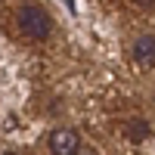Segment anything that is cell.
Segmentation results:
<instances>
[{
	"instance_id": "obj_3",
	"label": "cell",
	"mask_w": 155,
	"mask_h": 155,
	"mask_svg": "<svg viewBox=\"0 0 155 155\" xmlns=\"http://www.w3.org/2000/svg\"><path fill=\"white\" fill-rule=\"evenodd\" d=\"M130 56H134L137 65L152 68V65H155V34H143V37H137V41H134V50H130Z\"/></svg>"
},
{
	"instance_id": "obj_2",
	"label": "cell",
	"mask_w": 155,
	"mask_h": 155,
	"mask_svg": "<svg viewBox=\"0 0 155 155\" xmlns=\"http://www.w3.org/2000/svg\"><path fill=\"white\" fill-rule=\"evenodd\" d=\"M81 134L71 130V127H56L53 134H50V152L53 155H74L81 149Z\"/></svg>"
},
{
	"instance_id": "obj_5",
	"label": "cell",
	"mask_w": 155,
	"mask_h": 155,
	"mask_svg": "<svg viewBox=\"0 0 155 155\" xmlns=\"http://www.w3.org/2000/svg\"><path fill=\"white\" fill-rule=\"evenodd\" d=\"M74 155H99V152H96V149H90V146H81Z\"/></svg>"
},
{
	"instance_id": "obj_6",
	"label": "cell",
	"mask_w": 155,
	"mask_h": 155,
	"mask_svg": "<svg viewBox=\"0 0 155 155\" xmlns=\"http://www.w3.org/2000/svg\"><path fill=\"white\" fill-rule=\"evenodd\" d=\"M3 155H19V152H3Z\"/></svg>"
},
{
	"instance_id": "obj_1",
	"label": "cell",
	"mask_w": 155,
	"mask_h": 155,
	"mask_svg": "<svg viewBox=\"0 0 155 155\" xmlns=\"http://www.w3.org/2000/svg\"><path fill=\"white\" fill-rule=\"evenodd\" d=\"M19 28L25 37H31V41H47L50 31H53V22H50L47 9L34 6V3H25L19 9Z\"/></svg>"
},
{
	"instance_id": "obj_4",
	"label": "cell",
	"mask_w": 155,
	"mask_h": 155,
	"mask_svg": "<svg viewBox=\"0 0 155 155\" xmlns=\"http://www.w3.org/2000/svg\"><path fill=\"white\" fill-rule=\"evenodd\" d=\"M121 134L130 140V143H143V140L149 137V127H146L143 121H130V124H124V127H121Z\"/></svg>"
}]
</instances>
